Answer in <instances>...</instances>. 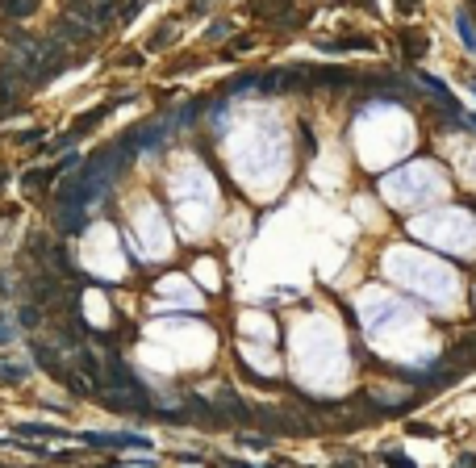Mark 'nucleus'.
<instances>
[{
	"instance_id": "nucleus-1",
	"label": "nucleus",
	"mask_w": 476,
	"mask_h": 468,
	"mask_svg": "<svg viewBox=\"0 0 476 468\" xmlns=\"http://www.w3.org/2000/svg\"><path fill=\"white\" fill-rule=\"evenodd\" d=\"M397 42H401V59H406V63H418V59L431 50V38H427V29H418V25H406V29L397 33Z\"/></svg>"
},
{
	"instance_id": "nucleus-2",
	"label": "nucleus",
	"mask_w": 476,
	"mask_h": 468,
	"mask_svg": "<svg viewBox=\"0 0 476 468\" xmlns=\"http://www.w3.org/2000/svg\"><path fill=\"white\" fill-rule=\"evenodd\" d=\"M289 13H293V0H255L251 4V17H259V21H280Z\"/></svg>"
},
{
	"instance_id": "nucleus-3",
	"label": "nucleus",
	"mask_w": 476,
	"mask_h": 468,
	"mask_svg": "<svg viewBox=\"0 0 476 468\" xmlns=\"http://www.w3.org/2000/svg\"><path fill=\"white\" fill-rule=\"evenodd\" d=\"M88 444H96V448H146L142 435H88Z\"/></svg>"
},
{
	"instance_id": "nucleus-4",
	"label": "nucleus",
	"mask_w": 476,
	"mask_h": 468,
	"mask_svg": "<svg viewBox=\"0 0 476 468\" xmlns=\"http://www.w3.org/2000/svg\"><path fill=\"white\" fill-rule=\"evenodd\" d=\"M326 50H376V42L372 38H364V33H347V38H339V42H322Z\"/></svg>"
},
{
	"instance_id": "nucleus-5",
	"label": "nucleus",
	"mask_w": 476,
	"mask_h": 468,
	"mask_svg": "<svg viewBox=\"0 0 476 468\" xmlns=\"http://www.w3.org/2000/svg\"><path fill=\"white\" fill-rule=\"evenodd\" d=\"M100 117H105V109H88L84 117H75V126L67 130V138H79V134H84V130H92V126H96ZM67 138H63V142H67Z\"/></svg>"
},
{
	"instance_id": "nucleus-6",
	"label": "nucleus",
	"mask_w": 476,
	"mask_h": 468,
	"mask_svg": "<svg viewBox=\"0 0 476 468\" xmlns=\"http://www.w3.org/2000/svg\"><path fill=\"white\" fill-rule=\"evenodd\" d=\"M456 25H460V38H464V50H476V33H473V21H468V13H460V17H456Z\"/></svg>"
},
{
	"instance_id": "nucleus-7",
	"label": "nucleus",
	"mask_w": 476,
	"mask_h": 468,
	"mask_svg": "<svg viewBox=\"0 0 476 468\" xmlns=\"http://www.w3.org/2000/svg\"><path fill=\"white\" fill-rule=\"evenodd\" d=\"M25 372H29L25 364H13V360H0V377H4V381H21Z\"/></svg>"
},
{
	"instance_id": "nucleus-8",
	"label": "nucleus",
	"mask_w": 476,
	"mask_h": 468,
	"mask_svg": "<svg viewBox=\"0 0 476 468\" xmlns=\"http://www.w3.org/2000/svg\"><path fill=\"white\" fill-rule=\"evenodd\" d=\"M0 8L13 13V17H21V13H33V0H0Z\"/></svg>"
},
{
	"instance_id": "nucleus-9",
	"label": "nucleus",
	"mask_w": 476,
	"mask_h": 468,
	"mask_svg": "<svg viewBox=\"0 0 476 468\" xmlns=\"http://www.w3.org/2000/svg\"><path fill=\"white\" fill-rule=\"evenodd\" d=\"M171 33H176L171 25H159V29H155V38H151V50H163V46L171 42Z\"/></svg>"
},
{
	"instance_id": "nucleus-10",
	"label": "nucleus",
	"mask_w": 476,
	"mask_h": 468,
	"mask_svg": "<svg viewBox=\"0 0 476 468\" xmlns=\"http://www.w3.org/2000/svg\"><path fill=\"white\" fill-rule=\"evenodd\" d=\"M410 435H422V439H435L439 431H435V427H427V423H410Z\"/></svg>"
},
{
	"instance_id": "nucleus-11",
	"label": "nucleus",
	"mask_w": 476,
	"mask_h": 468,
	"mask_svg": "<svg viewBox=\"0 0 476 468\" xmlns=\"http://www.w3.org/2000/svg\"><path fill=\"white\" fill-rule=\"evenodd\" d=\"M138 8H142V0H125V4H121V21H134Z\"/></svg>"
},
{
	"instance_id": "nucleus-12",
	"label": "nucleus",
	"mask_w": 476,
	"mask_h": 468,
	"mask_svg": "<svg viewBox=\"0 0 476 468\" xmlns=\"http://www.w3.org/2000/svg\"><path fill=\"white\" fill-rule=\"evenodd\" d=\"M385 460H389L393 468H414L410 460H406V456H401V452H385Z\"/></svg>"
},
{
	"instance_id": "nucleus-13",
	"label": "nucleus",
	"mask_w": 476,
	"mask_h": 468,
	"mask_svg": "<svg viewBox=\"0 0 476 468\" xmlns=\"http://www.w3.org/2000/svg\"><path fill=\"white\" fill-rule=\"evenodd\" d=\"M418 4H422V0H397V8H401V17H414V13H418Z\"/></svg>"
},
{
	"instance_id": "nucleus-14",
	"label": "nucleus",
	"mask_w": 476,
	"mask_h": 468,
	"mask_svg": "<svg viewBox=\"0 0 476 468\" xmlns=\"http://www.w3.org/2000/svg\"><path fill=\"white\" fill-rule=\"evenodd\" d=\"M226 29H230V25H226V21H217V25L209 29V42H213V38H226Z\"/></svg>"
},
{
	"instance_id": "nucleus-15",
	"label": "nucleus",
	"mask_w": 476,
	"mask_h": 468,
	"mask_svg": "<svg viewBox=\"0 0 476 468\" xmlns=\"http://www.w3.org/2000/svg\"><path fill=\"white\" fill-rule=\"evenodd\" d=\"M0 343H13V326L8 322H0Z\"/></svg>"
},
{
	"instance_id": "nucleus-16",
	"label": "nucleus",
	"mask_w": 476,
	"mask_h": 468,
	"mask_svg": "<svg viewBox=\"0 0 476 468\" xmlns=\"http://www.w3.org/2000/svg\"><path fill=\"white\" fill-rule=\"evenodd\" d=\"M360 4H364V8H376V4H372V0H360Z\"/></svg>"
},
{
	"instance_id": "nucleus-17",
	"label": "nucleus",
	"mask_w": 476,
	"mask_h": 468,
	"mask_svg": "<svg viewBox=\"0 0 476 468\" xmlns=\"http://www.w3.org/2000/svg\"><path fill=\"white\" fill-rule=\"evenodd\" d=\"M0 184H4V167H0Z\"/></svg>"
},
{
	"instance_id": "nucleus-18",
	"label": "nucleus",
	"mask_w": 476,
	"mask_h": 468,
	"mask_svg": "<svg viewBox=\"0 0 476 468\" xmlns=\"http://www.w3.org/2000/svg\"><path fill=\"white\" fill-rule=\"evenodd\" d=\"M473 92H476V80H473Z\"/></svg>"
}]
</instances>
